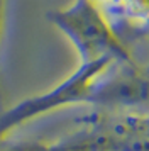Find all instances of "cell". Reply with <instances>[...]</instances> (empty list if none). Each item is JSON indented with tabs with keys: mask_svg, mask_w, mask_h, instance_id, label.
Wrapping results in <instances>:
<instances>
[{
	"mask_svg": "<svg viewBox=\"0 0 149 151\" xmlns=\"http://www.w3.org/2000/svg\"><path fill=\"white\" fill-rule=\"evenodd\" d=\"M146 104H149V73L134 61H120L97 78L88 105L124 112Z\"/></svg>",
	"mask_w": 149,
	"mask_h": 151,
	"instance_id": "3",
	"label": "cell"
},
{
	"mask_svg": "<svg viewBox=\"0 0 149 151\" xmlns=\"http://www.w3.org/2000/svg\"><path fill=\"white\" fill-rule=\"evenodd\" d=\"M5 9H7V0H0V41L4 34V26H5ZM0 100H2V92H0Z\"/></svg>",
	"mask_w": 149,
	"mask_h": 151,
	"instance_id": "5",
	"label": "cell"
},
{
	"mask_svg": "<svg viewBox=\"0 0 149 151\" xmlns=\"http://www.w3.org/2000/svg\"><path fill=\"white\" fill-rule=\"evenodd\" d=\"M47 19L74 46L80 63L100 60L132 61V56L110 24L107 12L95 0H73L68 7L51 10Z\"/></svg>",
	"mask_w": 149,
	"mask_h": 151,
	"instance_id": "1",
	"label": "cell"
},
{
	"mask_svg": "<svg viewBox=\"0 0 149 151\" xmlns=\"http://www.w3.org/2000/svg\"><path fill=\"white\" fill-rule=\"evenodd\" d=\"M114 63L120 61L100 60L93 63H80V66L71 75L61 80L53 88L22 99L10 109H7L0 116V141L7 139L9 134L17 127L34 119H39L49 112H54L63 107L88 104L97 78Z\"/></svg>",
	"mask_w": 149,
	"mask_h": 151,
	"instance_id": "2",
	"label": "cell"
},
{
	"mask_svg": "<svg viewBox=\"0 0 149 151\" xmlns=\"http://www.w3.org/2000/svg\"><path fill=\"white\" fill-rule=\"evenodd\" d=\"M115 12L135 24H149V0H120Z\"/></svg>",
	"mask_w": 149,
	"mask_h": 151,
	"instance_id": "4",
	"label": "cell"
}]
</instances>
